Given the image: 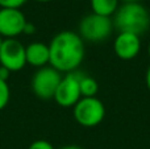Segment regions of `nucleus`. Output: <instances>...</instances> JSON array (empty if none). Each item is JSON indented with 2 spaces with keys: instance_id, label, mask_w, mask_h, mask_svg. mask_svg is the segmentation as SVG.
<instances>
[{
  "instance_id": "obj_1",
  "label": "nucleus",
  "mask_w": 150,
  "mask_h": 149,
  "mask_svg": "<svg viewBox=\"0 0 150 149\" xmlns=\"http://www.w3.org/2000/svg\"><path fill=\"white\" fill-rule=\"evenodd\" d=\"M49 65L62 73H73L84 60V41L73 31H62L49 44Z\"/></svg>"
},
{
  "instance_id": "obj_2",
  "label": "nucleus",
  "mask_w": 150,
  "mask_h": 149,
  "mask_svg": "<svg viewBox=\"0 0 150 149\" xmlns=\"http://www.w3.org/2000/svg\"><path fill=\"white\" fill-rule=\"evenodd\" d=\"M112 23L119 33L141 36L150 26V13L141 3H121L113 15Z\"/></svg>"
},
{
  "instance_id": "obj_3",
  "label": "nucleus",
  "mask_w": 150,
  "mask_h": 149,
  "mask_svg": "<svg viewBox=\"0 0 150 149\" xmlns=\"http://www.w3.org/2000/svg\"><path fill=\"white\" fill-rule=\"evenodd\" d=\"M112 31H113V23L111 17L90 13L80 20L78 34L82 37L83 41L103 42L111 36Z\"/></svg>"
},
{
  "instance_id": "obj_4",
  "label": "nucleus",
  "mask_w": 150,
  "mask_h": 149,
  "mask_svg": "<svg viewBox=\"0 0 150 149\" xmlns=\"http://www.w3.org/2000/svg\"><path fill=\"white\" fill-rule=\"evenodd\" d=\"M74 119L79 126L86 128L96 127L105 118V106L98 96L80 98L73 107Z\"/></svg>"
},
{
  "instance_id": "obj_5",
  "label": "nucleus",
  "mask_w": 150,
  "mask_h": 149,
  "mask_svg": "<svg viewBox=\"0 0 150 149\" xmlns=\"http://www.w3.org/2000/svg\"><path fill=\"white\" fill-rule=\"evenodd\" d=\"M61 79H62V74L58 70H55L54 67L52 66L41 67L34 73L33 78H32V91L38 99H53Z\"/></svg>"
},
{
  "instance_id": "obj_6",
  "label": "nucleus",
  "mask_w": 150,
  "mask_h": 149,
  "mask_svg": "<svg viewBox=\"0 0 150 149\" xmlns=\"http://www.w3.org/2000/svg\"><path fill=\"white\" fill-rule=\"evenodd\" d=\"M25 46L17 38H4L0 46V66L11 73L20 71L25 67Z\"/></svg>"
},
{
  "instance_id": "obj_7",
  "label": "nucleus",
  "mask_w": 150,
  "mask_h": 149,
  "mask_svg": "<svg viewBox=\"0 0 150 149\" xmlns=\"http://www.w3.org/2000/svg\"><path fill=\"white\" fill-rule=\"evenodd\" d=\"M80 77H82V73H76V71L69 73L62 77L57 91L54 94V98H53L58 106L63 108L74 107L78 103V100L82 98L79 87Z\"/></svg>"
},
{
  "instance_id": "obj_8",
  "label": "nucleus",
  "mask_w": 150,
  "mask_h": 149,
  "mask_svg": "<svg viewBox=\"0 0 150 149\" xmlns=\"http://www.w3.org/2000/svg\"><path fill=\"white\" fill-rule=\"evenodd\" d=\"M26 17L21 9L0 8V36L3 38H17L23 34Z\"/></svg>"
},
{
  "instance_id": "obj_9",
  "label": "nucleus",
  "mask_w": 150,
  "mask_h": 149,
  "mask_svg": "<svg viewBox=\"0 0 150 149\" xmlns=\"http://www.w3.org/2000/svg\"><path fill=\"white\" fill-rule=\"evenodd\" d=\"M141 50L140 36L133 33H119L113 42V52L120 60L130 61L138 55Z\"/></svg>"
},
{
  "instance_id": "obj_10",
  "label": "nucleus",
  "mask_w": 150,
  "mask_h": 149,
  "mask_svg": "<svg viewBox=\"0 0 150 149\" xmlns=\"http://www.w3.org/2000/svg\"><path fill=\"white\" fill-rule=\"evenodd\" d=\"M25 58L26 65L33 67L41 69L49 65L50 54H49V45L40 41H34L25 46Z\"/></svg>"
},
{
  "instance_id": "obj_11",
  "label": "nucleus",
  "mask_w": 150,
  "mask_h": 149,
  "mask_svg": "<svg viewBox=\"0 0 150 149\" xmlns=\"http://www.w3.org/2000/svg\"><path fill=\"white\" fill-rule=\"evenodd\" d=\"M120 0H90L92 13L112 17L120 7Z\"/></svg>"
},
{
  "instance_id": "obj_12",
  "label": "nucleus",
  "mask_w": 150,
  "mask_h": 149,
  "mask_svg": "<svg viewBox=\"0 0 150 149\" xmlns=\"http://www.w3.org/2000/svg\"><path fill=\"white\" fill-rule=\"evenodd\" d=\"M79 87H80V95H82V98H93L99 92L98 81L95 78H92V77L83 75V74L80 77Z\"/></svg>"
},
{
  "instance_id": "obj_13",
  "label": "nucleus",
  "mask_w": 150,
  "mask_h": 149,
  "mask_svg": "<svg viewBox=\"0 0 150 149\" xmlns=\"http://www.w3.org/2000/svg\"><path fill=\"white\" fill-rule=\"evenodd\" d=\"M11 99V90L9 84L7 81H1L0 79V111L4 110L8 106Z\"/></svg>"
},
{
  "instance_id": "obj_14",
  "label": "nucleus",
  "mask_w": 150,
  "mask_h": 149,
  "mask_svg": "<svg viewBox=\"0 0 150 149\" xmlns=\"http://www.w3.org/2000/svg\"><path fill=\"white\" fill-rule=\"evenodd\" d=\"M28 0H0V8H16L20 9Z\"/></svg>"
},
{
  "instance_id": "obj_15",
  "label": "nucleus",
  "mask_w": 150,
  "mask_h": 149,
  "mask_svg": "<svg viewBox=\"0 0 150 149\" xmlns=\"http://www.w3.org/2000/svg\"><path fill=\"white\" fill-rule=\"evenodd\" d=\"M28 149H54V147L46 140H36L29 145Z\"/></svg>"
},
{
  "instance_id": "obj_16",
  "label": "nucleus",
  "mask_w": 150,
  "mask_h": 149,
  "mask_svg": "<svg viewBox=\"0 0 150 149\" xmlns=\"http://www.w3.org/2000/svg\"><path fill=\"white\" fill-rule=\"evenodd\" d=\"M34 32H36V26H34V24H33V23H29V21H26L25 26H24L23 34H33Z\"/></svg>"
},
{
  "instance_id": "obj_17",
  "label": "nucleus",
  "mask_w": 150,
  "mask_h": 149,
  "mask_svg": "<svg viewBox=\"0 0 150 149\" xmlns=\"http://www.w3.org/2000/svg\"><path fill=\"white\" fill-rule=\"evenodd\" d=\"M9 75H11V71L8 69L3 67V66H0V79L1 81H8Z\"/></svg>"
},
{
  "instance_id": "obj_18",
  "label": "nucleus",
  "mask_w": 150,
  "mask_h": 149,
  "mask_svg": "<svg viewBox=\"0 0 150 149\" xmlns=\"http://www.w3.org/2000/svg\"><path fill=\"white\" fill-rule=\"evenodd\" d=\"M145 82H146V87L149 89L150 91V66L148 69V71H146V75H145Z\"/></svg>"
},
{
  "instance_id": "obj_19",
  "label": "nucleus",
  "mask_w": 150,
  "mask_h": 149,
  "mask_svg": "<svg viewBox=\"0 0 150 149\" xmlns=\"http://www.w3.org/2000/svg\"><path fill=\"white\" fill-rule=\"evenodd\" d=\"M59 149H83V148L79 147V145H65V147H62Z\"/></svg>"
},
{
  "instance_id": "obj_20",
  "label": "nucleus",
  "mask_w": 150,
  "mask_h": 149,
  "mask_svg": "<svg viewBox=\"0 0 150 149\" xmlns=\"http://www.w3.org/2000/svg\"><path fill=\"white\" fill-rule=\"evenodd\" d=\"M121 3H140L141 0H120Z\"/></svg>"
},
{
  "instance_id": "obj_21",
  "label": "nucleus",
  "mask_w": 150,
  "mask_h": 149,
  "mask_svg": "<svg viewBox=\"0 0 150 149\" xmlns=\"http://www.w3.org/2000/svg\"><path fill=\"white\" fill-rule=\"evenodd\" d=\"M34 1H37V3H50V1H53V0H34Z\"/></svg>"
},
{
  "instance_id": "obj_22",
  "label": "nucleus",
  "mask_w": 150,
  "mask_h": 149,
  "mask_svg": "<svg viewBox=\"0 0 150 149\" xmlns=\"http://www.w3.org/2000/svg\"><path fill=\"white\" fill-rule=\"evenodd\" d=\"M148 55H149V58H150V42H149V45H148Z\"/></svg>"
},
{
  "instance_id": "obj_23",
  "label": "nucleus",
  "mask_w": 150,
  "mask_h": 149,
  "mask_svg": "<svg viewBox=\"0 0 150 149\" xmlns=\"http://www.w3.org/2000/svg\"><path fill=\"white\" fill-rule=\"evenodd\" d=\"M3 40H4V38H3V37L0 36V46H1V44H3Z\"/></svg>"
}]
</instances>
